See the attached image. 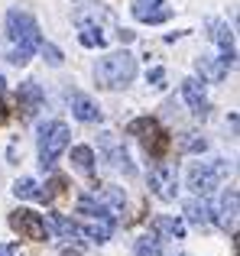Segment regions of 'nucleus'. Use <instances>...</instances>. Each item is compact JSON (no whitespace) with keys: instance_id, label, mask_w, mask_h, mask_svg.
I'll return each instance as SVG.
<instances>
[{"instance_id":"1","label":"nucleus","mask_w":240,"mask_h":256,"mask_svg":"<svg viewBox=\"0 0 240 256\" xmlns=\"http://www.w3.org/2000/svg\"><path fill=\"white\" fill-rule=\"evenodd\" d=\"M6 42H10L6 58L13 65H26L36 56L39 46H42V36H39V23L32 20V13L20 10V6H13L6 13Z\"/></svg>"},{"instance_id":"2","label":"nucleus","mask_w":240,"mask_h":256,"mask_svg":"<svg viewBox=\"0 0 240 256\" xmlns=\"http://www.w3.org/2000/svg\"><path fill=\"white\" fill-rule=\"evenodd\" d=\"M136 78V58L130 56V52H110V56H104L101 62L94 65V82L101 88H110V91H117V88H126Z\"/></svg>"},{"instance_id":"3","label":"nucleus","mask_w":240,"mask_h":256,"mask_svg":"<svg viewBox=\"0 0 240 256\" xmlns=\"http://www.w3.org/2000/svg\"><path fill=\"white\" fill-rule=\"evenodd\" d=\"M68 136L72 133L62 120H52V124H46L39 130V162H42V169H52L56 159L68 150Z\"/></svg>"},{"instance_id":"4","label":"nucleus","mask_w":240,"mask_h":256,"mask_svg":"<svg viewBox=\"0 0 240 256\" xmlns=\"http://www.w3.org/2000/svg\"><path fill=\"white\" fill-rule=\"evenodd\" d=\"M230 172V162H224V159H214V162H202V166H192L188 172V188L195 194H211L214 188H221V182L228 178Z\"/></svg>"},{"instance_id":"5","label":"nucleus","mask_w":240,"mask_h":256,"mask_svg":"<svg viewBox=\"0 0 240 256\" xmlns=\"http://www.w3.org/2000/svg\"><path fill=\"white\" fill-rule=\"evenodd\" d=\"M126 133H130V136H140V140H143L146 152H150V156H156V159H162V156H166V150H169V133H166L152 117H136V120H130Z\"/></svg>"},{"instance_id":"6","label":"nucleus","mask_w":240,"mask_h":256,"mask_svg":"<svg viewBox=\"0 0 240 256\" xmlns=\"http://www.w3.org/2000/svg\"><path fill=\"white\" fill-rule=\"evenodd\" d=\"M150 188H152V194H156L159 201H176V194H178V172H176V166H169V162H156L152 166Z\"/></svg>"},{"instance_id":"7","label":"nucleus","mask_w":240,"mask_h":256,"mask_svg":"<svg viewBox=\"0 0 240 256\" xmlns=\"http://www.w3.org/2000/svg\"><path fill=\"white\" fill-rule=\"evenodd\" d=\"M10 227L26 240H46V230H49L46 220H42V214L30 211V208H16V211L10 214Z\"/></svg>"},{"instance_id":"8","label":"nucleus","mask_w":240,"mask_h":256,"mask_svg":"<svg viewBox=\"0 0 240 256\" xmlns=\"http://www.w3.org/2000/svg\"><path fill=\"white\" fill-rule=\"evenodd\" d=\"M133 16L140 20V23H150V26H156V23H166V20L172 16V10L166 6V0H133Z\"/></svg>"},{"instance_id":"9","label":"nucleus","mask_w":240,"mask_h":256,"mask_svg":"<svg viewBox=\"0 0 240 256\" xmlns=\"http://www.w3.org/2000/svg\"><path fill=\"white\" fill-rule=\"evenodd\" d=\"M182 98L192 107L195 117H208V94H204V82L202 78H185L182 82Z\"/></svg>"},{"instance_id":"10","label":"nucleus","mask_w":240,"mask_h":256,"mask_svg":"<svg viewBox=\"0 0 240 256\" xmlns=\"http://www.w3.org/2000/svg\"><path fill=\"white\" fill-rule=\"evenodd\" d=\"M237 204H240V198H237L234 188H228V192L221 194V204H218V224H221L230 237L237 234Z\"/></svg>"},{"instance_id":"11","label":"nucleus","mask_w":240,"mask_h":256,"mask_svg":"<svg viewBox=\"0 0 240 256\" xmlns=\"http://www.w3.org/2000/svg\"><path fill=\"white\" fill-rule=\"evenodd\" d=\"M16 100H20V110H23V117H36V110L42 107V88L36 82H23L16 91Z\"/></svg>"},{"instance_id":"12","label":"nucleus","mask_w":240,"mask_h":256,"mask_svg":"<svg viewBox=\"0 0 240 256\" xmlns=\"http://www.w3.org/2000/svg\"><path fill=\"white\" fill-rule=\"evenodd\" d=\"M72 114H75L82 124H98V120L104 117V114H101V104H98V100H91L88 94H72Z\"/></svg>"},{"instance_id":"13","label":"nucleus","mask_w":240,"mask_h":256,"mask_svg":"<svg viewBox=\"0 0 240 256\" xmlns=\"http://www.w3.org/2000/svg\"><path fill=\"white\" fill-rule=\"evenodd\" d=\"M195 65H198V75H202V82H211V84L224 82V78H228V72H230V65L224 62V58H211V56H202Z\"/></svg>"},{"instance_id":"14","label":"nucleus","mask_w":240,"mask_h":256,"mask_svg":"<svg viewBox=\"0 0 240 256\" xmlns=\"http://www.w3.org/2000/svg\"><path fill=\"white\" fill-rule=\"evenodd\" d=\"M208 26L214 30V32H211V39H214V42L221 46V58L230 65V68H234V58H237V52H234V36H230V30L221 23V20H211Z\"/></svg>"},{"instance_id":"15","label":"nucleus","mask_w":240,"mask_h":256,"mask_svg":"<svg viewBox=\"0 0 240 256\" xmlns=\"http://www.w3.org/2000/svg\"><path fill=\"white\" fill-rule=\"evenodd\" d=\"M78 234H84V237H88L91 244H108L110 234H114V220H108V218L88 220L84 227H78Z\"/></svg>"},{"instance_id":"16","label":"nucleus","mask_w":240,"mask_h":256,"mask_svg":"<svg viewBox=\"0 0 240 256\" xmlns=\"http://www.w3.org/2000/svg\"><path fill=\"white\" fill-rule=\"evenodd\" d=\"M152 230L162 234L166 240H182L185 237V224L178 218H169V214H159V218L152 220Z\"/></svg>"},{"instance_id":"17","label":"nucleus","mask_w":240,"mask_h":256,"mask_svg":"<svg viewBox=\"0 0 240 256\" xmlns=\"http://www.w3.org/2000/svg\"><path fill=\"white\" fill-rule=\"evenodd\" d=\"M94 150H91V146H75V150H72V166H75L78 172L82 175H94Z\"/></svg>"},{"instance_id":"18","label":"nucleus","mask_w":240,"mask_h":256,"mask_svg":"<svg viewBox=\"0 0 240 256\" xmlns=\"http://www.w3.org/2000/svg\"><path fill=\"white\" fill-rule=\"evenodd\" d=\"M104 146H108V159H110V166H114V169H120L124 175H133V172H136V169H133V162H130V156H126V150H124V146H117L114 140H108Z\"/></svg>"},{"instance_id":"19","label":"nucleus","mask_w":240,"mask_h":256,"mask_svg":"<svg viewBox=\"0 0 240 256\" xmlns=\"http://www.w3.org/2000/svg\"><path fill=\"white\" fill-rule=\"evenodd\" d=\"M78 32H82V46L84 49H104V36H101V26H91L84 20H78Z\"/></svg>"},{"instance_id":"20","label":"nucleus","mask_w":240,"mask_h":256,"mask_svg":"<svg viewBox=\"0 0 240 256\" xmlns=\"http://www.w3.org/2000/svg\"><path fill=\"white\" fill-rule=\"evenodd\" d=\"M42 220H46V227H52L56 234H62L65 240L78 237V224H75V220H68V218H62V214H49V218H42Z\"/></svg>"},{"instance_id":"21","label":"nucleus","mask_w":240,"mask_h":256,"mask_svg":"<svg viewBox=\"0 0 240 256\" xmlns=\"http://www.w3.org/2000/svg\"><path fill=\"white\" fill-rule=\"evenodd\" d=\"M185 218L192 220V224H198V227H204L211 220V208L204 204V201H185Z\"/></svg>"},{"instance_id":"22","label":"nucleus","mask_w":240,"mask_h":256,"mask_svg":"<svg viewBox=\"0 0 240 256\" xmlns=\"http://www.w3.org/2000/svg\"><path fill=\"white\" fill-rule=\"evenodd\" d=\"M13 194L16 198H42V192H39V185L32 178H16L13 182Z\"/></svg>"},{"instance_id":"23","label":"nucleus","mask_w":240,"mask_h":256,"mask_svg":"<svg viewBox=\"0 0 240 256\" xmlns=\"http://www.w3.org/2000/svg\"><path fill=\"white\" fill-rule=\"evenodd\" d=\"M136 256H166V253H162V246H159V234L136 240Z\"/></svg>"},{"instance_id":"24","label":"nucleus","mask_w":240,"mask_h":256,"mask_svg":"<svg viewBox=\"0 0 240 256\" xmlns=\"http://www.w3.org/2000/svg\"><path fill=\"white\" fill-rule=\"evenodd\" d=\"M182 150L185 152H204V150H208V143H204L198 133H185V136H182Z\"/></svg>"},{"instance_id":"25","label":"nucleus","mask_w":240,"mask_h":256,"mask_svg":"<svg viewBox=\"0 0 240 256\" xmlns=\"http://www.w3.org/2000/svg\"><path fill=\"white\" fill-rule=\"evenodd\" d=\"M39 52L46 56V62H49L52 68H58V65H62V52H58L52 42H42V46H39Z\"/></svg>"},{"instance_id":"26","label":"nucleus","mask_w":240,"mask_h":256,"mask_svg":"<svg viewBox=\"0 0 240 256\" xmlns=\"http://www.w3.org/2000/svg\"><path fill=\"white\" fill-rule=\"evenodd\" d=\"M146 82H150L152 88H162V82H166V68H150V72H146Z\"/></svg>"},{"instance_id":"27","label":"nucleus","mask_w":240,"mask_h":256,"mask_svg":"<svg viewBox=\"0 0 240 256\" xmlns=\"http://www.w3.org/2000/svg\"><path fill=\"white\" fill-rule=\"evenodd\" d=\"M117 36H120V42H133V32H130V30H120Z\"/></svg>"},{"instance_id":"28","label":"nucleus","mask_w":240,"mask_h":256,"mask_svg":"<svg viewBox=\"0 0 240 256\" xmlns=\"http://www.w3.org/2000/svg\"><path fill=\"white\" fill-rule=\"evenodd\" d=\"M0 256H13V250H10V246H4V244H0Z\"/></svg>"},{"instance_id":"29","label":"nucleus","mask_w":240,"mask_h":256,"mask_svg":"<svg viewBox=\"0 0 240 256\" xmlns=\"http://www.w3.org/2000/svg\"><path fill=\"white\" fill-rule=\"evenodd\" d=\"M6 117H10V114H6V107H4V104H0V124H4V120H6Z\"/></svg>"},{"instance_id":"30","label":"nucleus","mask_w":240,"mask_h":256,"mask_svg":"<svg viewBox=\"0 0 240 256\" xmlns=\"http://www.w3.org/2000/svg\"><path fill=\"white\" fill-rule=\"evenodd\" d=\"M62 256H78V253H72V250H65V253H62Z\"/></svg>"},{"instance_id":"31","label":"nucleus","mask_w":240,"mask_h":256,"mask_svg":"<svg viewBox=\"0 0 240 256\" xmlns=\"http://www.w3.org/2000/svg\"><path fill=\"white\" fill-rule=\"evenodd\" d=\"M4 84H6V82H4V78H0V91H4Z\"/></svg>"}]
</instances>
